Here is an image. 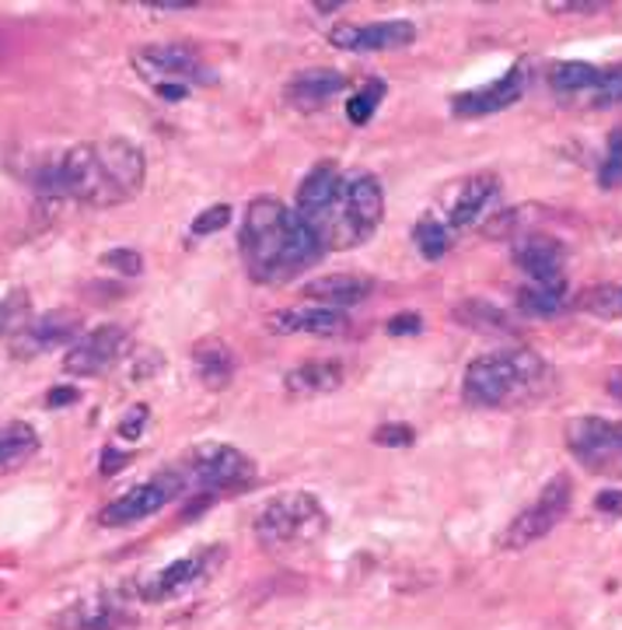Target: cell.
<instances>
[{
	"label": "cell",
	"mask_w": 622,
	"mask_h": 630,
	"mask_svg": "<svg viewBox=\"0 0 622 630\" xmlns=\"http://www.w3.org/2000/svg\"><path fill=\"white\" fill-rule=\"evenodd\" d=\"M566 449L587 470L622 476V421L609 417H577L566 424Z\"/></svg>",
	"instance_id": "ba28073f"
},
{
	"label": "cell",
	"mask_w": 622,
	"mask_h": 630,
	"mask_svg": "<svg viewBox=\"0 0 622 630\" xmlns=\"http://www.w3.org/2000/svg\"><path fill=\"white\" fill-rule=\"evenodd\" d=\"M326 508L315 501L305 490H288L277 494L273 501H266L256 516V540L263 546H301V543H315L326 533Z\"/></svg>",
	"instance_id": "5b68a950"
},
{
	"label": "cell",
	"mask_w": 622,
	"mask_h": 630,
	"mask_svg": "<svg viewBox=\"0 0 622 630\" xmlns=\"http://www.w3.org/2000/svg\"><path fill=\"white\" fill-rule=\"evenodd\" d=\"M413 235H416V249L424 253V259H441V256L448 253V242H451V239H448V228L437 221V218H430V214L416 225Z\"/></svg>",
	"instance_id": "83f0119b"
},
{
	"label": "cell",
	"mask_w": 622,
	"mask_h": 630,
	"mask_svg": "<svg viewBox=\"0 0 622 630\" xmlns=\"http://www.w3.org/2000/svg\"><path fill=\"white\" fill-rule=\"evenodd\" d=\"M77 400H81V392L71 389V386H57V389L46 392V403H49V407H66V403H77Z\"/></svg>",
	"instance_id": "74e56055"
},
{
	"label": "cell",
	"mask_w": 622,
	"mask_h": 630,
	"mask_svg": "<svg viewBox=\"0 0 622 630\" xmlns=\"http://www.w3.org/2000/svg\"><path fill=\"white\" fill-rule=\"evenodd\" d=\"M598 182H601L605 190L622 186V134H612V141H609V155H605L601 172H598Z\"/></svg>",
	"instance_id": "f546056e"
},
{
	"label": "cell",
	"mask_w": 622,
	"mask_h": 630,
	"mask_svg": "<svg viewBox=\"0 0 622 630\" xmlns=\"http://www.w3.org/2000/svg\"><path fill=\"white\" fill-rule=\"evenodd\" d=\"M570 505H574V480L566 473L552 476L542 487V494L535 497V505H528L517 519H511V525L500 533L497 546L500 550H525V546L546 540L552 529L566 519Z\"/></svg>",
	"instance_id": "52a82bcc"
},
{
	"label": "cell",
	"mask_w": 622,
	"mask_h": 630,
	"mask_svg": "<svg viewBox=\"0 0 622 630\" xmlns=\"http://www.w3.org/2000/svg\"><path fill=\"white\" fill-rule=\"evenodd\" d=\"M102 263L109 270L123 274V277H137L144 270V256L137 253V249H109V253L102 256Z\"/></svg>",
	"instance_id": "1f68e13d"
},
{
	"label": "cell",
	"mask_w": 622,
	"mask_h": 630,
	"mask_svg": "<svg viewBox=\"0 0 622 630\" xmlns=\"http://www.w3.org/2000/svg\"><path fill=\"white\" fill-rule=\"evenodd\" d=\"M147 417H150V410L144 407V403H137L133 407L126 417H123V424H120V435L126 438V441H137L141 435H144V424H147Z\"/></svg>",
	"instance_id": "e575fe53"
},
{
	"label": "cell",
	"mask_w": 622,
	"mask_h": 630,
	"mask_svg": "<svg viewBox=\"0 0 622 630\" xmlns=\"http://www.w3.org/2000/svg\"><path fill=\"white\" fill-rule=\"evenodd\" d=\"M381 95H385V85H378V81H371L364 92H357L346 102V116L353 123H367L375 116V109H378V102H381Z\"/></svg>",
	"instance_id": "f1b7e54d"
},
{
	"label": "cell",
	"mask_w": 622,
	"mask_h": 630,
	"mask_svg": "<svg viewBox=\"0 0 622 630\" xmlns=\"http://www.w3.org/2000/svg\"><path fill=\"white\" fill-rule=\"evenodd\" d=\"M186 494V487H182L179 473H161L155 480H147V484L126 490L120 501H112L106 511H102V525H133L141 519H150L155 511H161L172 497Z\"/></svg>",
	"instance_id": "7c38bea8"
},
{
	"label": "cell",
	"mask_w": 622,
	"mask_h": 630,
	"mask_svg": "<svg viewBox=\"0 0 622 630\" xmlns=\"http://www.w3.org/2000/svg\"><path fill=\"white\" fill-rule=\"evenodd\" d=\"M381 218H385L381 182L371 172H353L340 179V186L326 201V207L315 210L305 225L318 235L322 249H353L375 235Z\"/></svg>",
	"instance_id": "277c9868"
},
{
	"label": "cell",
	"mask_w": 622,
	"mask_h": 630,
	"mask_svg": "<svg viewBox=\"0 0 622 630\" xmlns=\"http://www.w3.org/2000/svg\"><path fill=\"white\" fill-rule=\"evenodd\" d=\"M601 77V68L595 63H584V60H566V63H557V68L549 71V85L557 95L563 98H591L595 85Z\"/></svg>",
	"instance_id": "603a6c76"
},
{
	"label": "cell",
	"mask_w": 622,
	"mask_h": 630,
	"mask_svg": "<svg viewBox=\"0 0 622 630\" xmlns=\"http://www.w3.org/2000/svg\"><path fill=\"white\" fill-rule=\"evenodd\" d=\"M500 196V179L493 172H479L473 179L462 182V190L455 196V204H451L448 218H451V228H473L479 225L486 214H490V204Z\"/></svg>",
	"instance_id": "44dd1931"
},
{
	"label": "cell",
	"mask_w": 622,
	"mask_h": 630,
	"mask_svg": "<svg viewBox=\"0 0 622 630\" xmlns=\"http://www.w3.org/2000/svg\"><path fill=\"white\" fill-rule=\"evenodd\" d=\"M455 319L462 326H473V329H493V334H508V329H511L508 315H503L490 302H479V298H473V302H462L455 308Z\"/></svg>",
	"instance_id": "4316f807"
},
{
	"label": "cell",
	"mask_w": 622,
	"mask_h": 630,
	"mask_svg": "<svg viewBox=\"0 0 622 630\" xmlns=\"http://www.w3.org/2000/svg\"><path fill=\"white\" fill-rule=\"evenodd\" d=\"M514 263L532 284H566V249L552 235H521L514 242Z\"/></svg>",
	"instance_id": "9a60e30c"
},
{
	"label": "cell",
	"mask_w": 622,
	"mask_h": 630,
	"mask_svg": "<svg viewBox=\"0 0 622 630\" xmlns=\"http://www.w3.org/2000/svg\"><path fill=\"white\" fill-rule=\"evenodd\" d=\"M312 305H326V308H350L361 305L375 294V280L367 274H326L315 277L312 284L305 288Z\"/></svg>",
	"instance_id": "ffe728a7"
},
{
	"label": "cell",
	"mask_w": 622,
	"mask_h": 630,
	"mask_svg": "<svg viewBox=\"0 0 622 630\" xmlns=\"http://www.w3.org/2000/svg\"><path fill=\"white\" fill-rule=\"evenodd\" d=\"M605 4H574V0H563V4H549V11H581V14H595V11H601Z\"/></svg>",
	"instance_id": "ab89813d"
},
{
	"label": "cell",
	"mask_w": 622,
	"mask_h": 630,
	"mask_svg": "<svg viewBox=\"0 0 622 630\" xmlns=\"http://www.w3.org/2000/svg\"><path fill=\"white\" fill-rule=\"evenodd\" d=\"M133 68L144 81H150L155 88L161 85H214V71L199 60L193 49L186 46H175V43H164V46H144L133 53Z\"/></svg>",
	"instance_id": "9c48e42d"
},
{
	"label": "cell",
	"mask_w": 622,
	"mask_h": 630,
	"mask_svg": "<svg viewBox=\"0 0 622 630\" xmlns=\"http://www.w3.org/2000/svg\"><path fill=\"white\" fill-rule=\"evenodd\" d=\"M150 8H158V11H190V8H196V0H158V4H150Z\"/></svg>",
	"instance_id": "60d3db41"
},
{
	"label": "cell",
	"mask_w": 622,
	"mask_h": 630,
	"mask_svg": "<svg viewBox=\"0 0 622 630\" xmlns=\"http://www.w3.org/2000/svg\"><path fill=\"white\" fill-rule=\"evenodd\" d=\"M25 305H28V302H25V294H22V291L8 294L4 302H0V337H4L8 329L22 319V315H25Z\"/></svg>",
	"instance_id": "836d02e7"
},
{
	"label": "cell",
	"mask_w": 622,
	"mask_h": 630,
	"mask_svg": "<svg viewBox=\"0 0 622 630\" xmlns=\"http://www.w3.org/2000/svg\"><path fill=\"white\" fill-rule=\"evenodd\" d=\"M71 617L77 620V630H137L133 613H126L120 603H88L77 606Z\"/></svg>",
	"instance_id": "d4e9b609"
},
{
	"label": "cell",
	"mask_w": 622,
	"mask_h": 630,
	"mask_svg": "<svg viewBox=\"0 0 622 630\" xmlns=\"http://www.w3.org/2000/svg\"><path fill=\"white\" fill-rule=\"evenodd\" d=\"M81 340V312L74 308H53L42 312L36 319H28L19 334H14V358H39L60 347H74Z\"/></svg>",
	"instance_id": "30bf717a"
},
{
	"label": "cell",
	"mask_w": 622,
	"mask_h": 630,
	"mask_svg": "<svg viewBox=\"0 0 622 630\" xmlns=\"http://www.w3.org/2000/svg\"><path fill=\"white\" fill-rule=\"evenodd\" d=\"M193 361V375L196 383L210 389V392H221L234 383V372H239V361H234L231 343H224L221 337H204L193 343L190 351Z\"/></svg>",
	"instance_id": "ac0fdd59"
},
{
	"label": "cell",
	"mask_w": 622,
	"mask_h": 630,
	"mask_svg": "<svg viewBox=\"0 0 622 630\" xmlns=\"http://www.w3.org/2000/svg\"><path fill=\"white\" fill-rule=\"evenodd\" d=\"M126 462V456L123 452H112V449H106V462H102V473H112V470H120Z\"/></svg>",
	"instance_id": "b9f144b4"
},
{
	"label": "cell",
	"mask_w": 622,
	"mask_h": 630,
	"mask_svg": "<svg viewBox=\"0 0 622 630\" xmlns=\"http://www.w3.org/2000/svg\"><path fill=\"white\" fill-rule=\"evenodd\" d=\"M346 88V77L332 68H308V71H297L288 88H283V102L297 112H312V109H322L329 106L336 95Z\"/></svg>",
	"instance_id": "2e32d148"
},
{
	"label": "cell",
	"mask_w": 622,
	"mask_h": 630,
	"mask_svg": "<svg viewBox=\"0 0 622 630\" xmlns=\"http://www.w3.org/2000/svg\"><path fill=\"white\" fill-rule=\"evenodd\" d=\"M147 179V158L126 137L74 144L57 155L53 196H71L88 207H115L137 196Z\"/></svg>",
	"instance_id": "7a4b0ae2"
},
{
	"label": "cell",
	"mask_w": 622,
	"mask_h": 630,
	"mask_svg": "<svg viewBox=\"0 0 622 630\" xmlns=\"http://www.w3.org/2000/svg\"><path fill=\"white\" fill-rule=\"evenodd\" d=\"M424 329V319L419 315H413V312H406V315H395V319L389 323V334L392 337H402V334H419Z\"/></svg>",
	"instance_id": "8d00e7d4"
},
{
	"label": "cell",
	"mask_w": 622,
	"mask_h": 630,
	"mask_svg": "<svg viewBox=\"0 0 622 630\" xmlns=\"http://www.w3.org/2000/svg\"><path fill=\"white\" fill-rule=\"evenodd\" d=\"M378 445H413V427L410 424H385L375 431Z\"/></svg>",
	"instance_id": "d590c367"
},
{
	"label": "cell",
	"mask_w": 622,
	"mask_h": 630,
	"mask_svg": "<svg viewBox=\"0 0 622 630\" xmlns=\"http://www.w3.org/2000/svg\"><path fill=\"white\" fill-rule=\"evenodd\" d=\"M36 452H39V435L32 424L14 421L0 427V476L22 470Z\"/></svg>",
	"instance_id": "7402d4cb"
},
{
	"label": "cell",
	"mask_w": 622,
	"mask_h": 630,
	"mask_svg": "<svg viewBox=\"0 0 622 630\" xmlns=\"http://www.w3.org/2000/svg\"><path fill=\"white\" fill-rule=\"evenodd\" d=\"M557 389V372L549 361L525 347L514 351H493L483 354L465 368L462 396L473 407H493V410H517L528 403H539Z\"/></svg>",
	"instance_id": "3957f363"
},
{
	"label": "cell",
	"mask_w": 622,
	"mask_h": 630,
	"mask_svg": "<svg viewBox=\"0 0 622 630\" xmlns=\"http://www.w3.org/2000/svg\"><path fill=\"white\" fill-rule=\"evenodd\" d=\"M566 302V284H528L517 291V308L525 315H557Z\"/></svg>",
	"instance_id": "484cf974"
},
{
	"label": "cell",
	"mask_w": 622,
	"mask_h": 630,
	"mask_svg": "<svg viewBox=\"0 0 622 630\" xmlns=\"http://www.w3.org/2000/svg\"><path fill=\"white\" fill-rule=\"evenodd\" d=\"M210 571V554H196V557H186V560H179L172 564V568H164L155 574V582H150L144 589L147 599H161V595H172L179 589H186L193 582H199Z\"/></svg>",
	"instance_id": "cb8c5ba5"
},
{
	"label": "cell",
	"mask_w": 622,
	"mask_h": 630,
	"mask_svg": "<svg viewBox=\"0 0 622 630\" xmlns=\"http://www.w3.org/2000/svg\"><path fill=\"white\" fill-rule=\"evenodd\" d=\"M598 508L601 511H615V516H619V511H622V490H605L598 497Z\"/></svg>",
	"instance_id": "f35d334b"
},
{
	"label": "cell",
	"mask_w": 622,
	"mask_h": 630,
	"mask_svg": "<svg viewBox=\"0 0 622 630\" xmlns=\"http://www.w3.org/2000/svg\"><path fill=\"white\" fill-rule=\"evenodd\" d=\"M228 221H231V204H214L207 210H199V218L193 221V235L207 239V235H214V231L228 228Z\"/></svg>",
	"instance_id": "4dcf8cb0"
},
{
	"label": "cell",
	"mask_w": 622,
	"mask_h": 630,
	"mask_svg": "<svg viewBox=\"0 0 622 630\" xmlns=\"http://www.w3.org/2000/svg\"><path fill=\"white\" fill-rule=\"evenodd\" d=\"M329 43L336 49H350V53H385V49H406L410 43H416V25L406 19L371 22V25H340L332 28Z\"/></svg>",
	"instance_id": "4fadbf2b"
},
{
	"label": "cell",
	"mask_w": 622,
	"mask_h": 630,
	"mask_svg": "<svg viewBox=\"0 0 622 630\" xmlns=\"http://www.w3.org/2000/svg\"><path fill=\"white\" fill-rule=\"evenodd\" d=\"M126 351V329L120 323H106L84 334L71 351L63 354V372L77 378H95L109 372Z\"/></svg>",
	"instance_id": "8fae6325"
},
{
	"label": "cell",
	"mask_w": 622,
	"mask_h": 630,
	"mask_svg": "<svg viewBox=\"0 0 622 630\" xmlns=\"http://www.w3.org/2000/svg\"><path fill=\"white\" fill-rule=\"evenodd\" d=\"M525 88H528V71H525V68H514V71H508L503 77L490 81V85L455 95V98H451V112L465 116V120H476V116H493V112H500V109L521 102Z\"/></svg>",
	"instance_id": "5bb4252c"
},
{
	"label": "cell",
	"mask_w": 622,
	"mask_h": 630,
	"mask_svg": "<svg viewBox=\"0 0 622 630\" xmlns=\"http://www.w3.org/2000/svg\"><path fill=\"white\" fill-rule=\"evenodd\" d=\"M581 308H591L598 315H615V312H622V288L587 291V298H581Z\"/></svg>",
	"instance_id": "d6a6232c"
},
{
	"label": "cell",
	"mask_w": 622,
	"mask_h": 630,
	"mask_svg": "<svg viewBox=\"0 0 622 630\" xmlns=\"http://www.w3.org/2000/svg\"><path fill=\"white\" fill-rule=\"evenodd\" d=\"M182 487L186 490H234L245 487L252 476H256V462H252L245 452L231 449V445H199L193 449L182 467H175Z\"/></svg>",
	"instance_id": "8992f818"
},
{
	"label": "cell",
	"mask_w": 622,
	"mask_h": 630,
	"mask_svg": "<svg viewBox=\"0 0 622 630\" xmlns=\"http://www.w3.org/2000/svg\"><path fill=\"white\" fill-rule=\"evenodd\" d=\"M343 383H346V364L340 358H315L283 375V392L294 396V400H308V396L336 392Z\"/></svg>",
	"instance_id": "d6986e66"
},
{
	"label": "cell",
	"mask_w": 622,
	"mask_h": 630,
	"mask_svg": "<svg viewBox=\"0 0 622 630\" xmlns=\"http://www.w3.org/2000/svg\"><path fill=\"white\" fill-rule=\"evenodd\" d=\"M273 334H305V337H343L346 334V315L340 308L326 305H301V308H283L273 312L270 323Z\"/></svg>",
	"instance_id": "e0dca14e"
},
{
	"label": "cell",
	"mask_w": 622,
	"mask_h": 630,
	"mask_svg": "<svg viewBox=\"0 0 622 630\" xmlns=\"http://www.w3.org/2000/svg\"><path fill=\"white\" fill-rule=\"evenodd\" d=\"M239 245L248 277L270 288L301 277L326 253L305 218L273 196H259L248 204Z\"/></svg>",
	"instance_id": "6da1fadb"
}]
</instances>
